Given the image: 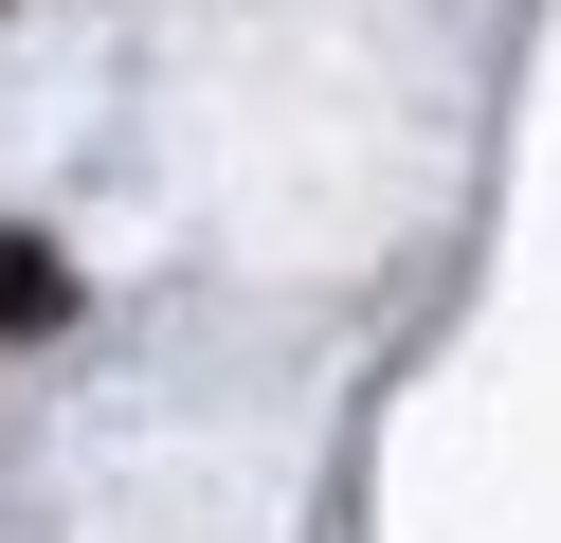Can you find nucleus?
I'll return each mask as SVG.
<instances>
[{
  "mask_svg": "<svg viewBox=\"0 0 561 543\" xmlns=\"http://www.w3.org/2000/svg\"><path fill=\"white\" fill-rule=\"evenodd\" d=\"M55 308H73V272H55V253H37V236H0V326H19V344H37V326H55Z\"/></svg>",
  "mask_w": 561,
  "mask_h": 543,
  "instance_id": "f257e3e1",
  "label": "nucleus"
}]
</instances>
